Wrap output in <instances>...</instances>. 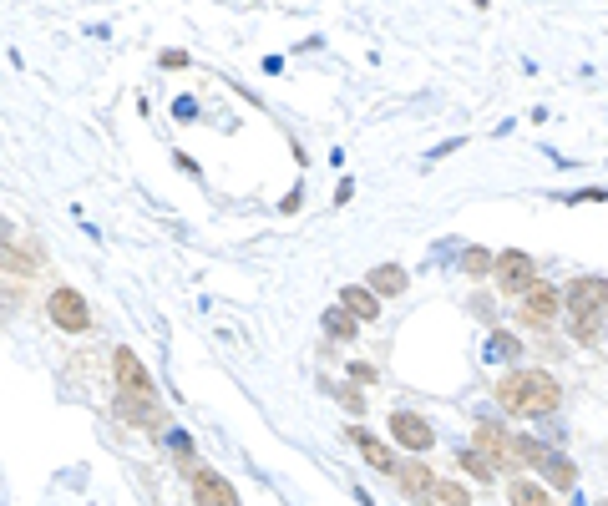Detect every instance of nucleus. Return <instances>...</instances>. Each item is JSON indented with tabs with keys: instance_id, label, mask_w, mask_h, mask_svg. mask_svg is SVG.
<instances>
[{
	"instance_id": "f257e3e1",
	"label": "nucleus",
	"mask_w": 608,
	"mask_h": 506,
	"mask_svg": "<svg viewBox=\"0 0 608 506\" xmlns=\"http://www.w3.org/2000/svg\"><path fill=\"white\" fill-rule=\"evenodd\" d=\"M497 400L507 405V415H553L563 405V385L543 370H512L497 380Z\"/></svg>"
},
{
	"instance_id": "f03ea898",
	"label": "nucleus",
	"mask_w": 608,
	"mask_h": 506,
	"mask_svg": "<svg viewBox=\"0 0 608 506\" xmlns=\"http://www.w3.org/2000/svg\"><path fill=\"white\" fill-rule=\"evenodd\" d=\"M512 456H522L527 466H538V471H543V476H548L558 491H568V486L578 481V471H573V466H568L558 451H548L543 441H527V436H517V441H512Z\"/></svg>"
},
{
	"instance_id": "7ed1b4c3",
	"label": "nucleus",
	"mask_w": 608,
	"mask_h": 506,
	"mask_svg": "<svg viewBox=\"0 0 608 506\" xmlns=\"http://www.w3.org/2000/svg\"><path fill=\"white\" fill-rule=\"evenodd\" d=\"M563 304H568L578 319H598V314L608 309V279H598V274L573 279V284L563 289Z\"/></svg>"
},
{
	"instance_id": "20e7f679",
	"label": "nucleus",
	"mask_w": 608,
	"mask_h": 506,
	"mask_svg": "<svg viewBox=\"0 0 608 506\" xmlns=\"http://www.w3.org/2000/svg\"><path fill=\"white\" fill-rule=\"evenodd\" d=\"M497 284H502L507 294H527L532 284H538V259H527L522 248L497 253Z\"/></svg>"
},
{
	"instance_id": "39448f33",
	"label": "nucleus",
	"mask_w": 608,
	"mask_h": 506,
	"mask_svg": "<svg viewBox=\"0 0 608 506\" xmlns=\"http://www.w3.org/2000/svg\"><path fill=\"white\" fill-rule=\"evenodd\" d=\"M391 436H396L406 451H416V456H426V451L436 446V431L426 426L416 410H396V415H391Z\"/></svg>"
},
{
	"instance_id": "423d86ee",
	"label": "nucleus",
	"mask_w": 608,
	"mask_h": 506,
	"mask_svg": "<svg viewBox=\"0 0 608 506\" xmlns=\"http://www.w3.org/2000/svg\"><path fill=\"white\" fill-rule=\"evenodd\" d=\"M51 319H56L61 329H71V334H82V329L92 324V309H87V299L76 294V289H56V294H51Z\"/></svg>"
},
{
	"instance_id": "0eeeda50",
	"label": "nucleus",
	"mask_w": 608,
	"mask_h": 506,
	"mask_svg": "<svg viewBox=\"0 0 608 506\" xmlns=\"http://www.w3.org/2000/svg\"><path fill=\"white\" fill-rule=\"evenodd\" d=\"M558 309H563V294H558L553 284H532V289L522 294V314L538 324V329H548V324L558 319Z\"/></svg>"
},
{
	"instance_id": "6e6552de",
	"label": "nucleus",
	"mask_w": 608,
	"mask_h": 506,
	"mask_svg": "<svg viewBox=\"0 0 608 506\" xmlns=\"http://www.w3.org/2000/svg\"><path fill=\"white\" fill-rule=\"evenodd\" d=\"M112 370H117V380H122L127 395H137L142 405L152 400V375L142 370V360H137L132 350H117V355H112Z\"/></svg>"
},
{
	"instance_id": "1a4fd4ad",
	"label": "nucleus",
	"mask_w": 608,
	"mask_h": 506,
	"mask_svg": "<svg viewBox=\"0 0 608 506\" xmlns=\"http://www.w3.org/2000/svg\"><path fill=\"white\" fill-rule=\"evenodd\" d=\"M193 501H198V506H239L234 486H228L218 471H198V476H193Z\"/></svg>"
},
{
	"instance_id": "9d476101",
	"label": "nucleus",
	"mask_w": 608,
	"mask_h": 506,
	"mask_svg": "<svg viewBox=\"0 0 608 506\" xmlns=\"http://www.w3.org/2000/svg\"><path fill=\"white\" fill-rule=\"evenodd\" d=\"M477 451L492 466H512V436L497 426V420H482V426H477Z\"/></svg>"
},
{
	"instance_id": "9b49d317",
	"label": "nucleus",
	"mask_w": 608,
	"mask_h": 506,
	"mask_svg": "<svg viewBox=\"0 0 608 506\" xmlns=\"http://www.w3.org/2000/svg\"><path fill=\"white\" fill-rule=\"evenodd\" d=\"M350 441L360 446V456L375 466V471H401V461H396V451L380 441V436H370V431H360V426H350Z\"/></svg>"
},
{
	"instance_id": "f8f14e48",
	"label": "nucleus",
	"mask_w": 608,
	"mask_h": 506,
	"mask_svg": "<svg viewBox=\"0 0 608 506\" xmlns=\"http://www.w3.org/2000/svg\"><path fill=\"white\" fill-rule=\"evenodd\" d=\"M365 289H370L375 299H396V294H406V269H396V264H375Z\"/></svg>"
},
{
	"instance_id": "ddd939ff",
	"label": "nucleus",
	"mask_w": 608,
	"mask_h": 506,
	"mask_svg": "<svg viewBox=\"0 0 608 506\" xmlns=\"http://www.w3.org/2000/svg\"><path fill=\"white\" fill-rule=\"evenodd\" d=\"M340 309H350L355 319H380V299H375L370 289H360V284L340 294Z\"/></svg>"
},
{
	"instance_id": "4468645a",
	"label": "nucleus",
	"mask_w": 608,
	"mask_h": 506,
	"mask_svg": "<svg viewBox=\"0 0 608 506\" xmlns=\"http://www.w3.org/2000/svg\"><path fill=\"white\" fill-rule=\"evenodd\" d=\"M401 486L411 496H426V491H436V476H431L426 461H401Z\"/></svg>"
},
{
	"instance_id": "2eb2a0df",
	"label": "nucleus",
	"mask_w": 608,
	"mask_h": 506,
	"mask_svg": "<svg viewBox=\"0 0 608 506\" xmlns=\"http://www.w3.org/2000/svg\"><path fill=\"white\" fill-rule=\"evenodd\" d=\"M355 324H360V319H355L350 309H340V304L325 309V319H320V329L330 334V340H355Z\"/></svg>"
},
{
	"instance_id": "dca6fc26",
	"label": "nucleus",
	"mask_w": 608,
	"mask_h": 506,
	"mask_svg": "<svg viewBox=\"0 0 608 506\" xmlns=\"http://www.w3.org/2000/svg\"><path fill=\"white\" fill-rule=\"evenodd\" d=\"M507 496H512V506H553L548 486H532V481H512Z\"/></svg>"
},
{
	"instance_id": "f3484780",
	"label": "nucleus",
	"mask_w": 608,
	"mask_h": 506,
	"mask_svg": "<svg viewBox=\"0 0 608 506\" xmlns=\"http://www.w3.org/2000/svg\"><path fill=\"white\" fill-rule=\"evenodd\" d=\"M456 466H462V471H472L477 481H492V476H497V466H492V461H487V456H482L477 446H472V451H467V446L456 451Z\"/></svg>"
},
{
	"instance_id": "a211bd4d",
	"label": "nucleus",
	"mask_w": 608,
	"mask_h": 506,
	"mask_svg": "<svg viewBox=\"0 0 608 506\" xmlns=\"http://www.w3.org/2000/svg\"><path fill=\"white\" fill-rule=\"evenodd\" d=\"M441 506H467L472 496H467V486H456V481H436V491H431Z\"/></svg>"
},
{
	"instance_id": "6ab92c4d",
	"label": "nucleus",
	"mask_w": 608,
	"mask_h": 506,
	"mask_svg": "<svg viewBox=\"0 0 608 506\" xmlns=\"http://www.w3.org/2000/svg\"><path fill=\"white\" fill-rule=\"evenodd\" d=\"M462 269H467V274H487V269H497V259H492L487 248H467V253H462Z\"/></svg>"
},
{
	"instance_id": "aec40b11",
	"label": "nucleus",
	"mask_w": 608,
	"mask_h": 506,
	"mask_svg": "<svg viewBox=\"0 0 608 506\" xmlns=\"http://www.w3.org/2000/svg\"><path fill=\"white\" fill-rule=\"evenodd\" d=\"M0 269H11V274L21 269V274H26V269H31V259H21V253H16L11 243H0Z\"/></svg>"
},
{
	"instance_id": "412c9836",
	"label": "nucleus",
	"mask_w": 608,
	"mask_h": 506,
	"mask_svg": "<svg viewBox=\"0 0 608 506\" xmlns=\"http://www.w3.org/2000/svg\"><path fill=\"white\" fill-rule=\"evenodd\" d=\"M573 340H598V319H573Z\"/></svg>"
},
{
	"instance_id": "4be33fe9",
	"label": "nucleus",
	"mask_w": 608,
	"mask_h": 506,
	"mask_svg": "<svg viewBox=\"0 0 608 506\" xmlns=\"http://www.w3.org/2000/svg\"><path fill=\"white\" fill-rule=\"evenodd\" d=\"M492 350H497V355H507V360H512V355H517V340H512V334H497V345H492Z\"/></svg>"
}]
</instances>
